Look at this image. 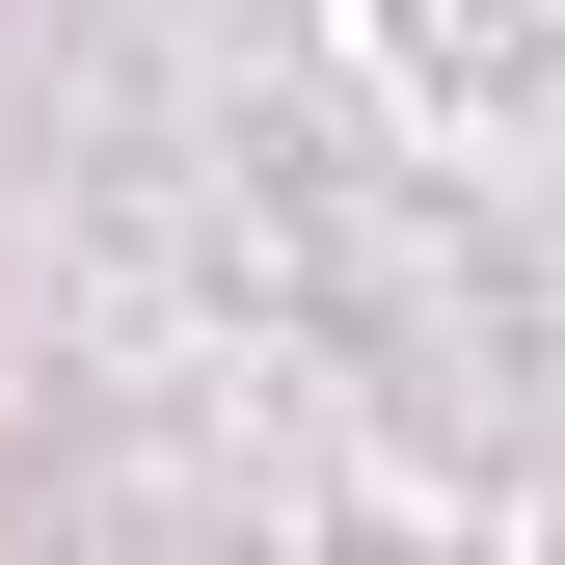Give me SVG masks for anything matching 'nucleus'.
I'll return each mask as SVG.
<instances>
[]
</instances>
